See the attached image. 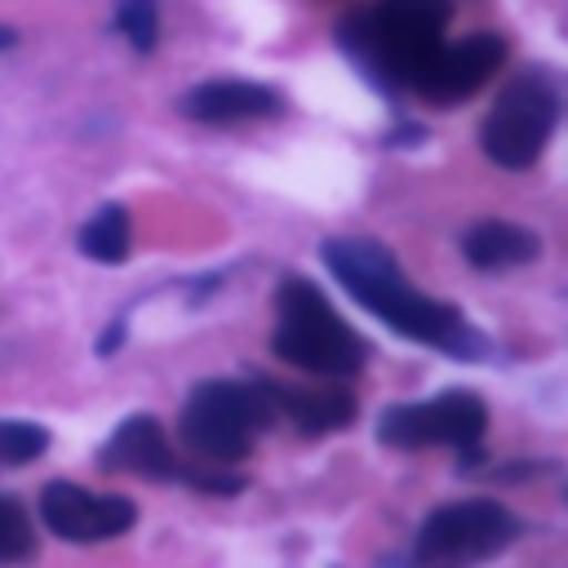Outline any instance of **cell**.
<instances>
[{
    "mask_svg": "<svg viewBox=\"0 0 568 568\" xmlns=\"http://www.w3.org/2000/svg\"><path fill=\"white\" fill-rule=\"evenodd\" d=\"M9 40H13V36H9V27H0V49H4Z\"/></svg>",
    "mask_w": 568,
    "mask_h": 568,
    "instance_id": "obj_17",
    "label": "cell"
},
{
    "mask_svg": "<svg viewBox=\"0 0 568 568\" xmlns=\"http://www.w3.org/2000/svg\"><path fill=\"white\" fill-rule=\"evenodd\" d=\"M275 417L284 413L302 435H328L342 430L355 417V395L342 386H280V382H262Z\"/></svg>",
    "mask_w": 568,
    "mask_h": 568,
    "instance_id": "obj_11",
    "label": "cell"
},
{
    "mask_svg": "<svg viewBox=\"0 0 568 568\" xmlns=\"http://www.w3.org/2000/svg\"><path fill=\"white\" fill-rule=\"evenodd\" d=\"M275 355L293 368H306L315 377H351L368 359V342L333 311V302L306 280L284 275L275 288Z\"/></svg>",
    "mask_w": 568,
    "mask_h": 568,
    "instance_id": "obj_2",
    "label": "cell"
},
{
    "mask_svg": "<svg viewBox=\"0 0 568 568\" xmlns=\"http://www.w3.org/2000/svg\"><path fill=\"white\" fill-rule=\"evenodd\" d=\"M115 27L124 31V40L133 49H155V36H160V13H155V0H120L115 9Z\"/></svg>",
    "mask_w": 568,
    "mask_h": 568,
    "instance_id": "obj_16",
    "label": "cell"
},
{
    "mask_svg": "<svg viewBox=\"0 0 568 568\" xmlns=\"http://www.w3.org/2000/svg\"><path fill=\"white\" fill-rule=\"evenodd\" d=\"M462 253L470 266L479 271H506V266H524L541 253V240L515 222H475L466 235H462Z\"/></svg>",
    "mask_w": 568,
    "mask_h": 568,
    "instance_id": "obj_12",
    "label": "cell"
},
{
    "mask_svg": "<svg viewBox=\"0 0 568 568\" xmlns=\"http://www.w3.org/2000/svg\"><path fill=\"white\" fill-rule=\"evenodd\" d=\"M31 555H36L31 515L13 497H0V564H18V559H31Z\"/></svg>",
    "mask_w": 568,
    "mask_h": 568,
    "instance_id": "obj_14",
    "label": "cell"
},
{
    "mask_svg": "<svg viewBox=\"0 0 568 568\" xmlns=\"http://www.w3.org/2000/svg\"><path fill=\"white\" fill-rule=\"evenodd\" d=\"M80 253L93 262H124L129 257V213L120 204L98 209L80 226Z\"/></svg>",
    "mask_w": 568,
    "mask_h": 568,
    "instance_id": "obj_13",
    "label": "cell"
},
{
    "mask_svg": "<svg viewBox=\"0 0 568 568\" xmlns=\"http://www.w3.org/2000/svg\"><path fill=\"white\" fill-rule=\"evenodd\" d=\"M102 470H124L138 479H186L204 493H235L240 475H217V466H186L178 462L173 444L164 439V426L155 417H124L115 435L98 448Z\"/></svg>",
    "mask_w": 568,
    "mask_h": 568,
    "instance_id": "obj_6",
    "label": "cell"
},
{
    "mask_svg": "<svg viewBox=\"0 0 568 568\" xmlns=\"http://www.w3.org/2000/svg\"><path fill=\"white\" fill-rule=\"evenodd\" d=\"M178 106H182V115H191L200 124H235V120L275 115L280 98L253 80H209V84H195Z\"/></svg>",
    "mask_w": 568,
    "mask_h": 568,
    "instance_id": "obj_10",
    "label": "cell"
},
{
    "mask_svg": "<svg viewBox=\"0 0 568 568\" xmlns=\"http://www.w3.org/2000/svg\"><path fill=\"white\" fill-rule=\"evenodd\" d=\"M275 422V408L257 386L248 382H200L178 417V439L200 466H235L253 453L262 430Z\"/></svg>",
    "mask_w": 568,
    "mask_h": 568,
    "instance_id": "obj_3",
    "label": "cell"
},
{
    "mask_svg": "<svg viewBox=\"0 0 568 568\" xmlns=\"http://www.w3.org/2000/svg\"><path fill=\"white\" fill-rule=\"evenodd\" d=\"M49 448V430L40 422H0V466H22Z\"/></svg>",
    "mask_w": 568,
    "mask_h": 568,
    "instance_id": "obj_15",
    "label": "cell"
},
{
    "mask_svg": "<svg viewBox=\"0 0 568 568\" xmlns=\"http://www.w3.org/2000/svg\"><path fill=\"white\" fill-rule=\"evenodd\" d=\"M559 120V89L546 71H524L501 84L493 111L484 115L479 142L484 155L501 169H532L555 133Z\"/></svg>",
    "mask_w": 568,
    "mask_h": 568,
    "instance_id": "obj_4",
    "label": "cell"
},
{
    "mask_svg": "<svg viewBox=\"0 0 568 568\" xmlns=\"http://www.w3.org/2000/svg\"><path fill=\"white\" fill-rule=\"evenodd\" d=\"M519 537V519L501 501H453L439 506L417 532V559L426 564H475L506 550Z\"/></svg>",
    "mask_w": 568,
    "mask_h": 568,
    "instance_id": "obj_5",
    "label": "cell"
},
{
    "mask_svg": "<svg viewBox=\"0 0 568 568\" xmlns=\"http://www.w3.org/2000/svg\"><path fill=\"white\" fill-rule=\"evenodd\" d=\"M320 257L337 275V284L364 311H373L382 324H390L395 333H404L413 342H426V346H439L457 359H479L484 342L462 320V311L417 293L408 284V275L399 271V262L377 240H328L320 248Z\"/></svg>",
    "mask_w": 568,
    "mask_h": 568,
    "instance_id": "obj_1",
    "label": "cell"
},
{
    "mask_svg": "<svg viewBox=\"0 0 568 568\" xmlns=\"http://www.w3.org/2000/svg\"><path fill=\"white\" fill-rule=\"evenodd\" d=\"M484 426H488V408L466 390H448L426 404L386 408L377 422V439L390 448H435V444L475 448L484 439Z\"/></svg>",
    "mask_w": 568,
    "mask_h": 568,
    "instance_id": "obj_7",
    "label": "cell"
},
{
    "mask_svg": "<svg viewBox=\"0 0 568 568\" xmlns=\"http://www.w3.org/2000/svg\"><path fill=\"white\" fill-rule=\"evenodd\" d=\"M501 58H506V44H501V36H493V31L466 36L462 44H439V49L426 58V67L413 75V89L426 93L430 102L470 98V93L497 71Z\"/></svg>",
    "mask_w": 568,
    "mask_h": 568,
    "instance_id": "obj_9",
    "label": "cell"
},
{
    "mask_svg": "<svg viewBox=\"0 0 568 568\" xmlns=\"http://www.w3.org/2000/svg\"><path fill=\"white\" fill-rule=\"evenodd\" d=\"M40 519L62 541H106V537L129 532L138 510L120 493H89L80 484L53 479L40 493Z\"/></svg>",
    "mask_w": 568,
    "mask_h": 568,
    "instance_id": "obj_8",
    "label": "cell"
}]
</instances>
